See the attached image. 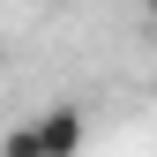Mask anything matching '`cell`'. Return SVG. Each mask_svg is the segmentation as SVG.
I'll return each instance as SVG.
<instances>
[{
  "label": "cell",
  "instance_id": "1",
  "mask_svg": "<svg viewBox=\"0 0 157 157\" xmlns=\"http://www.w3.org/2000/svg\"><path fill=\"white\" fill-rule=\"evenodd\" d=\"M37 150H45V157H75V150H82V112H75V105H52V112H37Z\"/></svg>",
  "mask_w": 157,
  "mask_h": 157
},
{
  "label": "cell",
  "instance_id": "2",
  "mask_svg": "<svg viewBox=\"0 0 157 157\" xmlns=\"http://www.w3.org/2000/svg\"><path fill=\"white\" fill-rule=\"evenodd\" d=\"M0 157H45V150H37V127H30V120H23V127H8Z\"/></svg>",
  "mask_w": 157,
  "mask_h": 157
},
{
  "label": "cell",
  "instance_id": "3",
  "mask_svg": "<svg viewBox=\"0 0 157 157\" xmlns=\"http://www.w3.org/2000/svg\"><path fill=\"white\" fill-rule=\"evenodd\" d=\"M142 15H150V23H157V0H142Z\"/></svg>",
  "mask_w": 157,
  "mask_h": 157
}]
</instances>
